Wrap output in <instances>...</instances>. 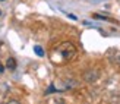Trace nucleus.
<instances>
[{"label": "nucleus", "mask_w": 120, "mask_h": 104, "mask_svg": "<svg viewBox=\"0 0 120 104\" xmlns=\"http://www.w3.org/2000/svg\"><path fill=\"white\" fill-rule=\"evenodd\" d=\"M98 78H100L98 69H88L83 73V81H86V82H95V81H98Z\"/></svg>", "instance_id": "2"}, {"label": "nucleus", "mask_w": 120, "mask_h": 104, "mask_svg": "<svg viewBox=\"0 0 120 104\" xmlns=\"http://www.w3.org/2000/svg\"><path fill=\"white\" fill-rule=\"evenodd\" d=\"M2 72H3V66H2V65H0V73H2Z\"/></svg>", "instance_id": "6"}, {"label": "nucleus", "mask_w": 120, "mask_h": 104, "mask_svg": "<svg viewBox=\"0 0 120 104\" xmlns=\"http://www.w3.org/2000/svg\"><path fill=\"white\" fill-rule=\"evenodd\" d=\"M56 51L60 54V57H62L64 62H69V60H72L76 56V47L72 44V42H69V41L62 42V44L57 47Z\"/></svg>", "instance_id": "1"}, {"label": "nucleus", "mask_w": 120, "mask_h": 104, "mask_svg": "<svg viewBox=\"0 0 120 104\" xmlns=\"http://www.w3.org/2000/svg\"><path fill=\"white\" fill-rule=\"evenodd\" d=\"M34 51H35V54H37V56H40V57L44 56V50H43L40 46H35V47H34Z\"/></svg>", "instance_id": "4"}, {"label": "nucleus", "mask_w": 120, "mask_h": 104, "mask_svg": "<svg viewBox=\"0 0 120 104\" xmlns=\"http://www.w3.org/2000/svg\"><path fill=\"white\" fill-rule=\"evenodd\" d=\"M6 68L10 69V70H13V69L16 68V62H15L13 57H9L8 60H6Z\"/></svg>", "instance_id": "3"}, {"label": "nucleus", "mask_w": 120, "mask_h": 104, "mask_svg": "<svg viewBox=\"0 0 120 104\" xmlns=\"http://www.w3.org/2000/svg\"><path fill=\"white\" fill-rule=\"evenodd\" d=\"M54 91H56V88H54V87H53V85H51V87H50L49 89L45 91V94H51V92H54Z\"/></svg>", "instance_id": "5"}, {"label": "nucleus", "mask_w": 120, "mask_h": 104, "mask_svg": "<svg viewBox=\"0 0 120 104\" xmlns=\"http://www.w3.org/2000/svg\"><path fill=\"white\" fill-rule=\"evenodd\" d=\"M0 16H2V10H0Z\"/></svg>", "instance_id": "7"}]
</instances>
